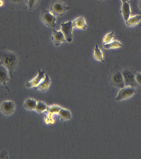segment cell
I'll list each match as a JSON object with an SVG mask.
<instances>
[{"label":"cell","mask_w":141,"mask_h":159,"mask_svg":"<svg viewBox=\"0 0 141 159\" xmlns=\"http://www.w3.org/2000/svg\"><path fill=\"white\" fill-rule=\"evenodd\" d=\"M94 57L96 60L104 62L103 54L97 44L95 46L94 50Z\"/></svg>","instance_id":"d6986e66"},{"label":"cell","mask_w":141,"mask_h":159,"mask_svg":"<svg viewBox=\"0 0 141 159\" xmlns=\"http://www.w3.org/2000/svg\"><path fill=\"white\" fill-rule=\"evenodd\" d=\"M50 83L51 81L48 75L46 74L44 79L38 84V85L35 87L34 89H39L42 92H45L49 88Z\"/></svg>","instance_id":"4fadbf2b"},{"label":"cell","mask_w":141,"mask_h":159,"mask_svg":"<svg viewBox=\"0 0 141 159\" xmlns=\"http://www.w3.org/2000/svg\"><path fill=\"white\" fill-rule=\"evenodd\" d=\"M123 47V45L119 41H112L110 43L104 44L103 47L105 49H109L111 48H116Z\"/></svg>","instance_id":"ffe728a7"},{"label":"cell","mask_w":141,"mask_h":159,"mask_svg":"<svg viewBox=\"0 0 141 159\" xmlns=\"http://www.w3.org/2000/svg\"><path fill=\"white\" fill-rule=\"evenodd\" d=\"M51 40L55 46H59L63 42H66L65 37L61 31H58L53 30Z\"/></svg>","instance_id":"9c48e42d"},{"label":"cell","mask_w":141,"mask_h":159,"mask_svg":"<svg viewBox=\"0 0 141 159\" xmlns=\"http://www.w3.org/2000/svg\"><path fill=\"white\" fill-rule=\"evenodd\" d=\"M61 26V31L65 37L66 42L70 43L73 40V27L72 21L69 20L68 22L59 23Z\"/></svg>","instance_id":"3957f363"},{"label":"cell","mask_w":141,"mask_h":159,"mask_svg":"<svg viewBox=\"0 0 141 159\" xmlns=\"http://www.w3.org/2000/svg\"><path fill=\"white\" fill-rule=\"evenodd\" d=\"M115 37L114 32H112L108 34L105 36L103 39L104 44H106L112 42L113 39Z\"/></svg>","instance_id":"7402d4cb"},{"label":"cell","mask_w":141,"mask_h":159,"mask_svg":"<svg viewBox=\"0 0 141 159\" xmlns=\"http://www.w3.org/2000/svg\"><path fill=\"white\" fill-rule=\"evenodd\" d=\"M138 6L139 9L141 11V0H139V2L138 3Z\"/></svg>","instance_id":"4316f807"},{"label":"cell","mask_w":141,"mask_h":159,"mask_svg":"<svg viewBox=\"0 0 141 159\" xmlns=\"http://www.w3.org/2000/svg\"><path fill=\"white\" fill-rule=\"evenodd\" d=\"M141 21V16L140 15H136V16L130 17L129 18L126 22V25L128 27H132L138 24Z\"/></svg>","instance_id":"2e32d148"},{"label":"cell","mask_w":141,"mask_h":159,"mask_svg":"<svg viewBox=\"0 0 141 159\" xmlns=\"http://www.w3.org/2000/svg\"><path fill=\"white\" fill-rule=\"evenodd\" d=\"M70 9V7L66 6L64 3L57 2L51 6L49 11L56 17L63 16L67 11Z\"/></svg>","instance_id":"8992f818"},{"label":"cell","mask_w":141,"mask_h":159,"mask_svg":"<svg viewBox=\"0 0 141 159\" xmlns=\"http://www.w3.org/2000/svg\"><path fill=\"white\" fill-rule=\"evenodd\" d=\"M72 25L74 28L79 30H85L88 27L85 19L82 16L75 19L72 22Z\"/></svg>","instance_id":"7c38bea8"},{"label":"cell","mask_w":141,"mask_h":159,"mask_svg":"<svg viewBox=\"0 0 141 159\" xmlns=\"http://www.w3.org/2000/svg\"><path fill=\"white\" fill-rule=\"evenodd\" d=\"M10 1L14 3H18L22 2L24 0H10Z\"/></svg>","instance_id":"484cf974"},{"label":"cell","mask_w":141,"mask_h":159,"mask_svg":"<svg viewBox=\"0 0 141 159\" xmlns=\"http://www.w3.org/2000/svg\"><path fill=\"white\" fill-rule=\"evenodd\" d=\"M16 105L15 103L11 100H5L0 104V111L3 115L8 116L14 113Z\"/></svg>","instance_id":"5b68a950"},{"label":"cell","mask_w":141,"mask_h":159,"mask_svg":"<svg viewBox=\"0 0 141 159\" xmlns=\"http://www.w3.org/2000/svg\"><path fill=\"white\" fill-rule=\"evenodd\" d=\"M112 79L113 84L117 88L121 89L125 86L124 80L121 72H116L113 75Z\"/></svg>","instance_id":"8fae6325"},{"label":"cell","mask_w":141,"mask_h":159,"mask_svg":"<svg viewBox=\"0 0 141 159\" xmlns=\"http://www.w3.org/2000/svg\"><path fill=\"white\" fill-rule=\"evenodd\" d=\"M25 1L29 9H32L36 2L37 0H25Z\"/></svg>","instance_id":"603a6c76"},{"label":"cell","mask_w":141,"mask_h":159,"mask_svg":"<svg viewBox=\"0 0 141 159\" xmlns=\"http://www.w3.org/2000/svg\"><path fill=\"white\" fill-rule=\"evenodd\" d=\"M121 1H122V2H129V0H121Z\"/></svg>","instance_id":"f1b7e54d"},{"label":"cell","mask_w":141,"mask_h":159,"mask_svg":"<svg viewBox=\"0 0 141 159\" xmlns=\"http://www.w3.org/2000/svg\"><path fill=\"white\" fill-rule=\"evenodd\" d=\"M42 20L47 27L54 28L56 26V17L49 11L45 12L42 16Z\"/></svg>","instance_id":"52a82bcc"},{"label":"cell","mask_w":141,"mask_h":159,"mask_svg":"<svg viewBox=\"0 0 141 159\" xmlns=\"http://www.w3.org/2000/svg\"><path fill=\"white\" fill-rule=\"evenodd\" d=\"M18 63V57L14 52L7 50L0 51V65L7 68L11 77H12Z\"/></svg>","instance_id":"6da1fadb"},{"label":"cell","mask_w":141,"mask_h":159,"mask_svg":"<svg viewBox=\"0 0 141 159\" xmlns=\"http://www.w3.org/2000/svg\"><path fill=\"white\" fill-rule=\"evenodd\" d=\"M0 159H8V153L6 150H3L0 152Z\"/></svg>","instance_id":"d4e9b609"},{"label":"cell","mask_w":141,"mask_h":159,"mask_svg":"<svg viewBox=\"0 0 141 159\" xmlns=\"http://www.w3.org/2000/svg\"><path fill=\"white\" fill-rule=\"evenodd\" d=\"M37 102L34 99L28 98L25 101L23 104L24 107L28 110H33L35 109Z\"/></svg>","instance_id":"e0dca14e"},{"label":"cell","mask_w":141,"mask_h":159,"mask_svg":"<svg viewBox=\"0 0 141 159\" xmlns=\"http://www.w3.org/2000/svg\"><path fill=\"white\" fill-rule=\"evenodd\" d=\"M100 1H103V0H100Z\"/></svg>","instance_id":"f546056e"},{"label":"cell","mask_w":141,"mask_h":159,"mask_svg":"<svg viewBox=\"0 0 141 159\" xmlns=\"http://www.w3.org/2000/svg\"><path fill=\"white\" fill-rule=\"evenodd\" d=\"M122 9L121 12L124 20L125 21H127L131 15V8L129 2H122Z\"/></svg>","instance_id":"5bb4252c"},{"label":"cell","mask_w":141,"mask_h":159,"mask_svg":"<svg viewBox=\"0 0 141 159\" xmlns=\"http://www.w3.org/2000/svg\"><path fill=\"white\" fill-rule=\"evenodd\" d=\"M45 71L44 70H41L38 69V74L34 79L30 81L27 82L25 84L26 87L28 88H34L36 87L38 84L44 79Z\"/></svg>","instance_id":"30bf717a"},{"label":"cell","mask_w":141,"mask_h":159,"mask_svg":"<svg viewBox=\"0 0 141 159\" xmlns=\"http://www.w3.org/2000/svg\"><path fill=\"white\" fill-rule=\"evenodd\" d=\"M61 109L60 107L58 106H53L51 107H48L46 110L47 111V123H53L54 122L53 120L52 119V115L54 112L58 113L59 110Z\"/></svg>","instance_id":"9a60e30c"},{"label":"cell","mask_w":141,"mask_h":159,"mask_svg":"<svg viewBox=\"0 0 141 159\" xmlns=\"http://www.w3.org/2000/svg\"><path fill=\"white\" fill-rule=\"evenodd\" d=\"M122 74L123 76L125 86H130L135 87H137V83L135 80V74L132 70L126 69L122 71Z\"/></svg>","instance_id":"277c9868"},{"label":"cell","mask_w":141,"mask_h":159,"mask_svg":"<svg viewBox=\"0 0 141 159\" xmlns=\"http://www.w3.org/2000/svg\"><path fill=\"white\" fill-rule=\"evenodd\" d=\"M58 116L62 121L69 120L71 119V115L70 112L66 109L61 108L58 114Z\"/></svg>","instance_id":"ac0fdd59"},{"label":"cell","mask_w":141,"mask_h":159,"mask_svg":"<svg viewBox=\"0 0 141 159\" xmlns=\"http://www.w3.org/2000/svg\"><path fill=\"white\" fill-rule=\"evenodd\" d=\"M10 75L8 70L2 65H0V84L4 86L6 89L9 90L7 86V82L11 81Z\"/></svg>","instance_id":"ba28073f"},{"label":"cell","mask_w":141,"mask_h":159,"mask_svg":"<svg viewBox=\"0 0 141 159\" xmlns=\"http://www.w3.org/2000/svg\"><path fill=\"white\" fill-rule=\"evenodd\" d=\"M3 4V1L2 0H0V6H1Z\"/></svg>","instance_id":"83f0119b"},{"label":"cell","mask_w":141,"mask_h":159,"mask_svg":"<svg viewBox=\"0 0 141 159\" xmlns=\"http://www.w3.org/2000/svg\"><path fill=\"white\" fill-rule=\"evenodd\" d=\"M136 92L137 89L135 87L125 86L123 88L120 89L115 99L118 101L127 99L133 96Z\"/></svg>","instance_id":"7a4b0ae2"},{"label":"cell","mask_w":141,"mask_h":159,"mask_svg":"<svg viewBox=\"0 0 141 159\" xmlns=\"http://www.w3.org/2000/svg\"><path fill=\"white\" fill-rule=\"evenodd\" d=\"M47 107H48L46 105L45 103L39 101L37 102L35 110L37 112L41 113L46 110Z\"/></svg>","instance_id":"44dd1931"},{"label":"cell","mask_w":141,"mask_h":159,"mask_svg":"<svg viewBox=\"0 0 141 159\" xmlns=\"http://www.w3.org/2000/svg\"><path fill=\"white\" fill-rule=\"evenodd\" d=\"M135 80L137 86L141 87V73L137 72L135 74Z\"/></svg>","instance_id":"cb8c5ba5"}]
</instances>
